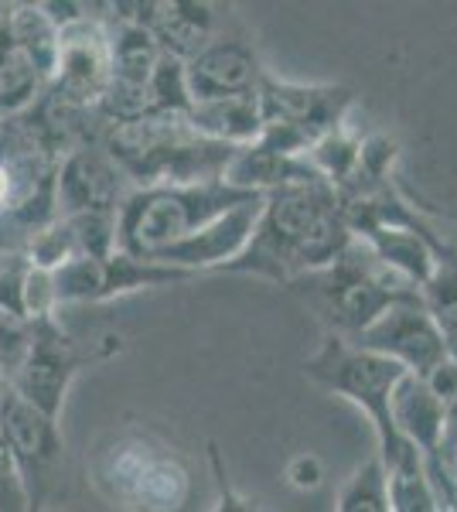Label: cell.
Masks as SVG:
<instances>
[{"label":"cell","instance_id":"obj_26","mask_svg":"<svg viewBox=\"0 0 457 512\" xmlns=\"http://www.w3.org/2000/svg\"><path fill=\"white\" fill-rule=\"evenodd\" d=\"M209 465H212V482H215V506L212 512H260L253 499L239 495L232 489L229 475H226V461H222V451L209 444Z\"/></svg>","mask_w":457,"mask_h":512},{"label":"cell","instance_id":"obj_25","mask_svg":"<svg viewBox=\"0 0 457 512\" xmlns=\"http://www.w3.org/2000/svg\"><path fill=\"white\" fill-rule=\"evenodd\" d=\"M0 512H24V489L14 465L11 437H7V417H4V386H0Z\"/></svg>","mask_w":457,"mask_h":512},{"label":"cell","instance_id":"obj_1","mask_svg":"<svg viewBox=\"0 0 457 512\" xmlns=\"http://www.w3.org/2000/svg\"><path fill=\"white\" fill-rule=\"evenodd\" d=\"M352 246L342 202L328 181L280 188L263 195L253 236L219 274H249L290 287L297 277L318 274Z\"/></svg>","mask_w":457,"mask_h":512},{"label":"cell","instance_id":"obj_18","mask_svg":"<svg viewBox=\"0 0 457 512\" xmlns=\"http://www.w3.org/2000/svg\"><path fill=\"white\" fill-rule=\"evenodd\" d=\"M222 181L239 188V192L263 198L270 192H280V188L314 185V181H324V178L304 158H284V154L263 147L260 140H253V144L239 147V151L232 154Z\"/></svg>","mask_w":457,"mask_h":512},{"label":"cell","instance_id":"obj_21","mask_svg":"<svg viewBox=\"0 0 457 512\" xmlns=\"http://www.w3.org/2000/svg\"><path fill=\"white\" fill-rule=\"evenodd\" d=\"M420 301L434 318L437 332L444 335L451 359H457V260L440 263L437 274L420 287Z\"/></svg>","mask_w":457,"mask_h":512},{"label":"cell","instance_id":"obj_16","mask_svg":"<svg viewBox=\"0 0 457 512\" xmlns=\"http://www.w3.org/2000/svg\"><path fill=\"white\" fill-rule=\"evenodd\" d=\"M137 21L154 35L161 55L188 62L219 35V11L215 4H191V0H171V4H137Z\"/></svg>","mask_w":457,"mask_h":512},{"label":"cell","instance_id":"obj_8","mask_svg":"<svg viewBox=\"0 0 457 512\" xmlns=\"http://www.w3.org/2000/svg\"><path fill=\"white\" fill-rule=\"evenodd\" d=\"M116 352H120V335H103L93 338V342H82V338L65 335L55 315L38 318L31 321L28 345H24L18 366L7 376V386L45 417L58 420L72 379L82 369L106 362Z\"/></svg>","mask_w":457,"mask_h":512},{"label":"cell","instance_id":"obj_6","mask_svg":"<svg viewBox=\"0 0 457 512\" xmlns=\"http://www.w3.org/2000/svg\"><path fill=\"white\" fill-rule=\"evenodd\" d=\"M304 373L314 379L318 386H324L328 393L345 396L348 403L362 407V414L369 417L372 431H376L379 441V461L400 458V454L410 448L393 427V414H389V403H393V390L396 383L406 376L403 366L382 359V355L359 349V345L345 342L338 335H328L324 345L311 359L304 362Z\"/></svg>","mask_w":457,"mask_h":512},{"label":"cell","instance_id":"obj_12","mask_svg":"<svg viewBox=\"0 0 457 512\" xmlns=\"http://www.w3.org/2000/svg\"><path fill=\"white\" fill-rule=\"evenodd\" d=\"M352 345L382 355V359L403 366L410 376L427 383L440 366L451 362V349H447L444 335L437 332L434 318L427 315L423 301H403L382 315L376 325H369Z\"/></svg>","mask_w":457,"mask_h":512},{"label":"cell","instance_id":"obj_28","mask_svg":"<svg viewBox=\"0 0 457 512\" xmlns=\"http://www.w3.org/2000/svg\"><path fill=\"white\" fill-rule=\"evenodd\" d=\"M444 219H451V222H454V226H457V212H447V216H444Z\"/></svg>","mask_w":457,"mask_h":512},{"label":"cell","instance_id":"obj_23","mask_svg":"<svg viewBox=\"0 0 457 512\" xmlns=\"http://www.w3.org/2000/svg\"><path fill=\"white\" fill-rule=\"evenodd\" d=\"M35 188L38 178H24L18 158H0V226L4 222H28L31 233H38L35 222Z\"/></svg>","mask_w":457,"mask_h":512},{"label":"cell","instance_id":"obj_10","mask_svg":"<svg viewBox=\"0 0 457 512\" xmlns=\"http://www.w3.org/2000/svg\"><path fill=\"white\" fill-rule=\"evenodd\" d=\"M48 277H52L55 308H62V304H103L123 294L147 291V287H168L191 280L185 270L134 260V256L120 250L110 256H76L62 267L48 270Z\"/></svg>","mask_w":457,"mask_h":512},{"label":"cell","instance_id":"obj_2","mask_svg":"<svg viewBox=\"0 0 457 512\" xmlns=\"http://www.w3.org/2000/svg\"><path fill=\"white\" fill-rule=\"evenodd\" d=\"M86 472L93 489L120 512H188L191 468L161 437L140 427L99 437Z\"/></svg>","mask_w":457,"mask_h":512},{"label":"cell","instance_id":"obj_4","mask_svg":"<svg viewBox=\"0 0 457 512\" xmlns=\"http://www.w3.org/2000/svg\"><path fill=\"white\" fill-rule=\"evenodd\" d=\"M103 151L134 188H151L219 181L239 147L198 137L185 117H140L113 123Z\"/></svg>","mask_w":457,"mask_h":512},{"label":"cell","instance_id":"obj_9","mask_svg":"<svg viewBox=\"0 0 457 512\" xmlns=\"http://www.w3.org/2000/svg\"><path fill=\"white\" fill-rule=\"evenodd\" d=\"M4 417L24 489V512H62L69 485H65V441L58 420L21 400L11 386H4Z\"/></svg>","mask_w":457,"mask_h":512},{"label":"cell","instance_id":"obj_20","mask_svg":"<svg viewBox=\"0 0 457 512\" xmlns=\"http://www.w3.org/2000/svg\"><path fill=\"white\" fill-rule=\"evenodd\" d=\"M386 485H389V509L393 512H447L440 495L423 468L417 448H406L400 458L386 461Z\"/></svg>","mask_w":457,"mask_h":512},{"label":"cell","instance_id":"obj_29","mask_svg":"<svg viewBox=\"0 0 457 512\" xmlns=\"http://www.w3.org/2000/svg\"><path fill=\"white\" fill-rule=\"evenodd\" d=\"M447 512H457V499L451 502V506H447Z\"/></svg>","mask_w":457,"mask_h":512},{"label":"cell","instance_id":"obj_11","mask_svg":"<svg viewBox=\"0 0 457 512\" xmlns=\"http://www.w3.org/2000/svg\"><path fill=\"white\" fill-rule=\"evenodd\" d=\"M58 24L52 93L65 106H99L110 89V31L96 18H69Z\"/></svg>","mask_w":457,"mask_h":512},{"label":"cell","instance_id":"obj_7","mask_svg":"<svg viewBox=\"0 0 457 512\" xmlns=\"http://www.w3.org/2000/svg\"><path fill=\"white\" fill-rule=\"evenodd\" d=\"M260 103V144L284 158H307L324 137L345 127V117L355 103L348 86H321V82H287L273 72H263L256 86Z\"/></svg>","mask_w":457,"mask_h":512},{"label":"cell","instance_id":"obj_14","mask_svg":"<svg viewBox=\"0 0 457 512\" xmlns=\"http://www.w3.org/2000/svg\"><path fill=\"white\" fill-rule=\"evenodd\" d=\"M256 48L239 35H215L198 55L185 62V86L191 103H212L256 93L263 76Z\"/></svg>","mask_w":457,"mask_h":512},{"label":"cell","instance_id":"obj_17","mask_svg":"<svg viewBox=\"0 0 457 512\" xmlns=\"http://www.w3.org/2000/svg\"><path fill=\"white\" fill-rule=\"evenodd\" d=\"M389 414H393L396 434H400L410 448H417L427 475H434L437 472L440 431H444V403L437 400V393L430 390L423 379L406 373L393 390Z\"/></svg>","mask_w":457,"mask_h":512},{"label":"cell","instance_id":"obj_24","mask_svg":"<svg viewBox=\"0 0 457 512\" xmlns=\"http://www.w3.org/2000/svg\"><path fill=\"white\" fill-rule=\"evenodd\" d=\"M434 489L444 506L457 499V396L444 407V431H440L437 448V472L430 475Z\"/></svg>","mask_w":457,"mask_h":512},{"label":"cell","instance_id":"obj_5","mask_svg":"<svg viewBox=\"0 0 457 512\" xmlns=\"http://www.w3.org/2000/svg\"><path fill=\"white\" fill-rule=\"evenodd\" d=\"M290 291L301 294L321 315L324 325L331 328V335L345 338V342H352L369 325H376L393 304L420 297L417 287H410L403 277L382 267L376 256L355 239L331 267L297 277Z\"/></svg>","mask_w":457,"mask_h":512},{"label":"cell","instance_id":"obj_3","mask_svg":"<svg viewBox=\"0 0 457 512\" xmlns=\"http://www.w3.org/2000/svg\"><path fill=\"white\" fill-rule=\"evenodd\" d=\"M253 198L260 195L239 192L222 178L195 181V185L130 188L116 205V250L154 263L164 250L185 243L198 229L212 226L215 219Z\"/></svg>","mask_w":457,"mask_h":512},{"label":"cell","instance_id":"obj_30","mask_svg":"<svg viewBox=\"0 0 457 512\" xmlns=\"http://www.w3.org/2000/svg\"><path fill=\"white\" fill-rule=\"evenodd\" d=\"M454 362H457V359H454Z\"/></svg>","mask_w":457,"mask_h":512},{"label":"cell","instance_id":"obj_27","mask_svg":"<svg viewBox=\"0 0 457 512\" xmlns=\"http://www.w3.org/2000/svg\"><path fill=\"white\" fill-rule=\"evenodd\" d=\"M290 482L301 485V489H314V485L321 482V468L314 458H297L294 465H290Z\"/></svg>","mask_w":457,"mask_h":512},{"label":"cell","instance_id":"obj_15","mask_svg":"<svg viewBox=\"0 0 457 512\" xmlns=\"http://www.w3.org/2000/svg\"><path fill=\"white\" fill-rule=\"evenodd\" d=\"M263 198H253V202H243L239 209L226 212L222 219H215L212 226L198 229L195 236H188L185 243L171 246L157 256V267H174L185 270V274L198 277V274H219L229 260H236L243 253V246L253 236L256 216H260Z\"/></svg>","mask_w":457,"mask_h":512},{"label":"cell","instance_id":"obj_19","mask_svg":"<svg viewBox=\"0 0 457 512\" xmlns=\"http://www.w3.org/2000/svg\"><path fill=\"white\" fill-rule=\"evenodd\" d=\"M191 130L205 140L226 147H246L260 137L263 120H260V103L256 93L249 96H232V99H212V103H191L188 117Z\"/></svg>","mask_w":457,"mask_h":512},{"label":"cell","instance_id":"obj_22","mask_svg":"<svg viewBox=\"0 0 457 512\" xmlns=\"http://www.w3.org/2000/svg\"><path fill=\"white\" fill-rule=\"evenodd\" d=\"M338 512H393L389 509L386 468H382L379 454L362 461L355 475L345 482L342 495H338Z\"/></svg>","mask_w":457,"mask_h":512},{"label":"cell","instance_id":"obj_13","mask_svg":"<svg viewBox=\"0 0 457 512\" xmlns=\"http://www.w3.org/2000/svg\"><path fill=\"white\" fill-rule=\"evenodd\" d=\"M120 168L106 151L79 147L55 168V219L69 216H116L123 202Z\"/></svg>","mask_w":457,"mask_h":512}]
</instances>
